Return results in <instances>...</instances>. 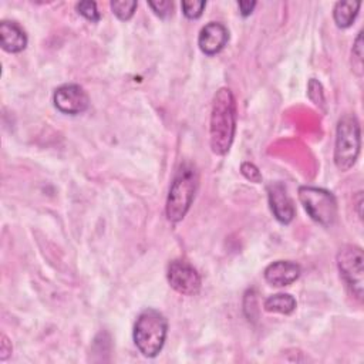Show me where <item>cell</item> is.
<instances>
[{
	"label": "cell",
	"mask_w": 364,
	"mask_h": 364,
	"mask_svg": "<svg viewBox=\"0 0 364 364\" xmlns=\"http://www.w3.org/2000/svg\"><path fill=\"white\" fill-rule=\"evenodd\" d=\"M0 44L7 53H20L27 46V36L16 21L0 23Z\"/></svg>",
	"instance_id": "12"
},
{
	"label": "cell",
	"mask_w": 364,
	"mask_h": 364,
	"mask_svg": "<svg viewBox=\"0 0 364 364\" xmlns=\"http://www.w3.org/2000/svg\"><path fill=\"white\" fill-rule=\"evenodd\" d=\"M300 276V266L290 260H277L264 269V279L272 286H289Z\"/></svg>",
	"instance_id": "11"
},
{
	"label": "cell",
	"mask_w": 364,
	"mask_h": 364,
	"mask_svg": "<svg viewBox=\"0 0 364 364\" xmlns=\"http://www.w3.org/2000/svg\"><path fill=\"white\" fill-rule=\"evenodd\" d=\"M10 353H11V344L9 343L7 337L3 334L1 336V343H0V358L6 360Z\"/></svg>",
	"instance_id": "22"
},
{
	"label": "cell",
	"mask_w": 364,
	"mask_h": 364,
	"mask_svg": "<svg viewBox=\"0 0 364 364\" xmlns=\"http://www.w3.org/2000/svg\"><path fill=\"white\" fill-rule=\"evenodd\" d=\"M53 102L60 112L77 115L88 108L90 98L78 84H64L54 91Z\"/></svg>",
	"instance_id": "8"
},
{
	"label": "cell",
	"mask_w": 364,
	"mask_h": 364,
	"mask_svg": "<svg viewBox=\"0 0 364 364\" xmlns=\"http://www.w3.org/2000/svg\"><path fill=\"white\" fill-rule=\"evenodd\" d=\"M360 1H337L333 9V17L340 28H347L353 24L354 18L357 17Z\"/></svg>",
	"instance_id": "13"
},
{
	"label": "cell",
	"mask_w": 364,
	"mask_h": 364,
	"mask_svg": "<svg viewBox=\"0 0 364 364\" xmlns=\"http://www.w3.org/2000/svg\"><path fill=\"white\" fill-rule=\"evenodd\" d=\"M149 7L154 10V13L156 16H159L161 18H166L168 16H171L172 13V3L168 0H158V1H149L148 3Z\"/></svg>",
	"instance_id": "19"
},
{
	"label": "cell",
	"mask_w": 364,
	"mask_h": 364,
	"mask_svg": "<svg viewBox=\"0 0 364 364\" xmlns=\"http://www.w3.org/2000/svg\"><path fill=\"white\" fill-rule=\"evenodd\" d=\"M77 11L85 17L90 21H98L100 20V13L97 10V3L95 1H80L77 3Z\"/></svg>",
	"instance_id": "18"
},
{
	"label": "cell",
	"mask_w": 364,
	"mask_h": 364,
	"mask_svg": "<svg viewBox=\"0 0 364 364\" xmlns=\"http://www.w3.org/2000/svg\"><path fill=\"white\" fill-rule=\"evenodd\" d=\"M360 124L354 114H344L336 129V145H334V164L346 172L351 169L360 154Z\"/></svg>",
	"instance_id": "4"
},
{
	"label": "cell",
	"mask_w": 364,
	"mask_h": 364,
	"mask_svg": "<svg viewBox=\"0 0 364 364\" xmlns=\"http://www.w3.org/2000/svg\"><path fill=\"white\" fill-rule=\"evenodd\" d=\"M337 267L350 291L363 300L364 289V255L355 245H344L337 253Z\"/></svg>",
	"instance_id": "6"
},
{
	"label": "cell",
	"mask_w": 364,
	"mask_h": 364,
	"mask_svg": "<svg viewBox=\"0 0 364 364\" xmlns=\"http://www.w3.org/2000/svg\"><path fill=\"white\" fill-rule=\"evenodd\" d=\"M166 279L171 287L183 296L198 294L202 286V280L198 270L185 260L171 262L168 266Z\"/></svg>",
	"instance_id": "7"
},
{
	"label": "cell",
	"mask_w": 364,
	"mask_h": 364,
	"mask_svg": "<svg viewBox=\"0 0 364 364\" xmlns=\"http://www.w3.org/2000/svg\"><path fill=\"white\" fill-rule=\"evenodd\" d=\"M199 183V173L193 164L183 162L179 165L166 198L165 213L169 222H179L185 218L195 198Z\"/></svg>",
	"instance_id": "2"
},
{
	"label": "cell",
	"mask_w": 364,
	"mask_h": 364,
	"mask_svg": "<svg viewBox=\"0 0 364 364\" xmlns=\"http://www.w3.org/2000/svg\"><path fill=\"white\" fill-rule=\"evenodd\" d=\"M236 129V104L229 88L223 87L216 91L212 100L209 139L212 152L225 155L233 142Z\"/></svg>",
	"instance_id": "1"
},
{
	"label": "cell",
	"mask_w": 364,
	"mask_h": 364,
	"mask_svg": "<svg viewBox=\"0 0 364 364\" xmlns=\"http://www.w3.org/2000/svg\"><path fill=\"white\" fill-rule=\"evenodd\" d=\"M237 6H239V10H240V14H242L243 17H247V16L253 11V9L256 7V1L242 0V1L237 3Z\"/></svg>",
	"instance_id": "21"
},
{
	"label": "cell",
	"mask_w": 364,
	"mask_h": 364,
	"mask_svg": "<svg viewBox=\"0 0 364 364\" xmlns=\"http://www.w3.org/2000/svg\"><path fill=\"white\" fill-rule=\"evenodd\" d=\"M267 198L274 218L280 223H290L294 218V206L283 183L274 182L267 186Z\"/></svg>",
	"instance_id": "9"
},
{
	"label": "cell",
	"mask_w": 364,
	"mask_h": 364,
	"mask_svg": "<svg viewBox=\"0 0 364 364\" xmlns=\"http://www.w3.org/2000/svg\"><path fill=\"white\" fill-rule=\"evenodd\" d=\"M228 40H229L228 28L220 23L210 21L205 27H202L198 37V46L203 54L215 55L226 46Z\"/></svg>",
	"instance_id": "10"
},
{
	"label": "cell",
	"mask_w": 364,
	"mask_h": 364,
	"mask_svg": "<svg viewBox=\"0 0 364 364\" xmlns=\"http://www.w3.org/2000/svg\"><path fill=\"white\" fill-rule=\"evenodd\" d=\"M299 199L307 215L321 226H331L337 218V200L323 188L300 186Z\"/></svg>",
	"instance_id": "5"
},
{
	"label": "cell",
	"mask_w": 364,
	"mask_h": 364,
	"mask_svg": "<svg viewBox=\"0 0 364 364\" xmlns=\"http://www.w3.org/2000/svg\"><path fill=\"white\" fill-rule=\"evenodd\" d=\"M351 60H353V70L357 75L363 74V31L357 34L351 50Z\"/></svg>",
	"instance_id": "16"
},
{
	"label": "cell",
	"mask_w": 364,
	"mask_h": 364,
	"mask_svg": "<svg viewBox=\"0 0 364 364\" xmlns=\"http://www.w3.org/2000/svg\"><path fill=\"white\" fill-rule=\"evenodd\" d=\"M136 6L138 4L134 0H115V1H111L112 13L119 20H122V21H127V20H129L134 16Z\"/></svg>",
	"instance_id": "15"
},
{
	"label": "cell",
	"mask_w": 364,
	"mask_h": 364,
	"mask_svg": "<svg viewBox=\"0 0 364 364\" xmlns=\"http://www.w3.org/2000/svg\"><path fill=\"white\" fill-rule=\"evenodd\" d=\"M206 3L205 1H199V0H191V1H182L181 7H182V13L185 14L186 18H198L202 16L203 9H205Z\"/></svg>",
	"instance_id": "17"
},
{
	"label": "cell",
	"mask_w": 364,
	"mask_h": 364,
	"mask_svg": "<svg viewBox=\"0 0 364 364\" xmlns=\"http://www.w3.org/2000/svg\"><path fill=\"white\" fill-rule=\"evenodd\" d=\"M240 172H242V175H243L246 179H249L250 182H255V183L262 182V173H260V171H259L253 164H250V162H243V164L240 165Z\"/></svg>",
	"instance_id": "20"
},
{
	"label": "cell",
	"mask_w": 364,
	"mask_h": 364,
	"mask_svg": "<svg viewBox=\"0 0 364 364\" xmlns=\"http://www.w3.org/2000/svg\"><path fill=\"white\" fill-rule=\"evenodd\" d=\"M263 307L269 313H279V314H290L296 309V300L289 293H277L273 296H269Z\"/></svg>",
	"instance_id": "14"
},
{
	"label": "cell",
	"mask_w": 364,
	"mask_h": 364,
	"mask_svg": "<svg viewBox=\"0 0 364 364\" xmlns=\"http://www.w3.org/2000/svg\"><path fill=\"white\" fill-rule=\"evenodd\" d=\"M168 323L155 309L144 310L134 326V343L145 357H155L165 344Z\"/></svg>",
	"instance_id": "3"
}]
</instances>
